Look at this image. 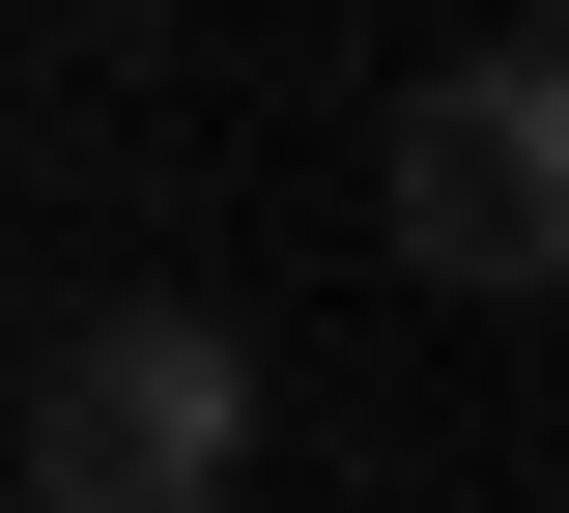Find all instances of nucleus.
Returning a JSON list of instances; mask_svg holds the SVG:
<instances>
[{"instance_id":"f257e3e1","label":"nucleus","mask_w":569,"mask_h":513,"mask_svg":"<svg viewBox=\"0 0 569 513\" xmlns=\"http://www.w3.org/2000/svg\"><path fill=\"white\" fill-rule=\"evenodd\" d=\"M29 513H228V456H257V343H228L200 286H114L58 314V371H29Z\"/></svg>"},{"instance_id":"f03ea898","label":"nucleus","mask_w":569,"mask_h":513,"mask_svg":"<svg viewBox=\"0 0 569 513\" xmlns=\"http://www.w3.org/2000/svg\"><path fill=\"white\" fill-rule=\"evenodd\" d=\"M370 200H399V257H427V286H541V257H569V58H541V29H485V58H427L399 86V144H370Z\"/></svg>"}]
</instances>
